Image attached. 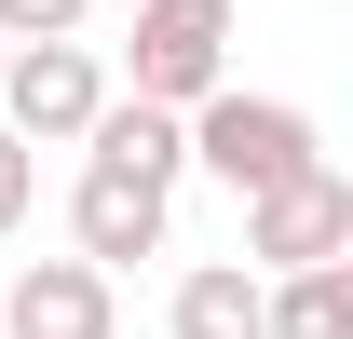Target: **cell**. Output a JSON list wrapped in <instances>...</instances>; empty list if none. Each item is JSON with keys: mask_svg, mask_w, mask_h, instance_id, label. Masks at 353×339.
<instances>
[{"mask_svg": "<svg viewBox=\"0 0 353 339\" xmlns=\"http://www.w3.org/2000/svg\"><path fill=\"white\" fill-rule=\"evenodd\" d=\"M82 150H95V163H123V176H150V190H176V176H190V123H176V109H150V95H109V109L82 123Z\"/></svg>", "mask_w": 353, "mask_h": 339, "instance_id": "52a82bcc", "label": "cell"}, {"mask_svg": "<svg viewBox=\"0 0 353 339\" xmlns=\"http://www.w3.org/2000/svg\"><path fill=\"white\" fill-rule=\"evenodd\" d=\"M28 190H41V163H28V136L0 123V231H28Z\"/></svg>", "mask_w": 353, "mask_h": 339, "instance_id": "30bf717a", "label": "cell"}, {"mask_svg": "<svg viewBox=\"0 0 353 339\" xmlns=\"http://www.w3.org/2000/svg\"><path fill=\"white\" fill-rule=\"evenodd\" d=\"M299 258H353V176L340 163L245 190V271H299Z\"/></svg>", "mask_w": 353, "mask_h": 339, "instance_id": "3957f363", "label": "cell"}, {"mask_svg": "<svg viewBox=\"0 0 353 339\" xmlns=\"http://www.w3.org/2000/svg\"><path fill=\"white\" fill-rule=\"evenodd\" d=\"M109 326H123V285L95 258H28L0 298V339H109Z\"/></svg>", "mask_w": 353, "mask_h": 339, "instance_id": "5b68a950", "label": "cell"}, {"mask_svg": "<svg viewBox=\"0 0 353 339\" xmlns=\"http://www.w3.org/2000/svg\"><path fill=\"white\" fill-rule=\"evenodd\" d=\"M163 326H176V339H259V271H245V258H204V271H176Z\"/></svg>", "mask_w": 353, "mask_h": 339, "instance_id": "ba28073f", "label": "cell"}, {"mask_svg": "<svg viewBox=\"0 0 353 339\" xmlns=\"http://www.w3.org/2000/svg\"><path fill=\"white\" fill-rule=\"evenodd\" d=\"M231 82V0H136V41H123V95L150 109H190V95Z\"/></svg>", "mask_w": 353, "mask_h": 339, "instance_id": "7a4b0ae2", "label": "cell"}, {"mask_svg": "<svg viewBox=\"0 0 353 339\" xmlns=\"http://www.w3.org/2000/svg\"><path fill=\"white\" fill-rule=\"evenodd\" d=\"M95 0H0V41H54V28H82Z\"/></svg>", "mask_w": 353, "mask_h": 339, "instance_id": "9c48e42d", "label": "cell"}, {"mask_svg": "<svg viewBox=\"0 0 353 339\" xmlns=\"http://www.w3.org/2000/svg\"><path fill=\"white\" fill-rule=\"evenodd\" d=\"M14 136L28 150H82V123L109 109V68L82 54V28H54V41H14V82H0Z\"/></svg>", "mask_w": 353, "mask_h": 339, "instance_id": "277c9868", "label": "cell"}, {"mask_svg": "<svg viewBox=\"0 0 353 339\" xmlns=\"http://www.w3.org/2000/svg\"><path fill=\"white\" fill-rule=\"evenodd\" d=\"M176 123H190V163L218 176L231 204H245V190H272V176H299V163H326V136H312L299 95H245V82H218V95H190Z\"/></svg>", "mask_w": 353, "mask_h": 339, "instance_id": "6da1fadb", "label": "cell"}, {"mask_svg": "<svg viewBox=\"0 0 353 339\" xmlns=\"http://www.w3.org/2000/svg\"><path fill=\"white\" fill-rule=\"evenodd\" d=\"M163 204H176V190H150V176H123V163H82V190H68V245H82L95 271L163 258Z\"/></svg>", "mask_w": 353, "mask_h": 339, "instance_id": "8992f818", "label": "cell"}]
</instances>
